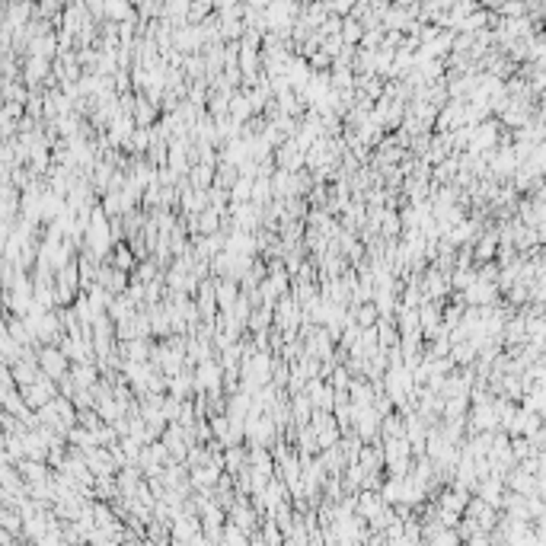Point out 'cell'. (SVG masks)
Instances as JSON below:
<instances>
[{
  "label": "cell",
  "mask_w": 546,
  "mask_h": 546,
  "mask_svg": "<svg viewBox=\"0 0 546 546\" xmlns=\"http://www.w3.org/2000/svg\"><path fill=\"white\" fill-rule=\"evenodd\" d=\"M383 505H387V502H383V496L377 492V489H361V492H358V514H364L367 521H371V517L377 514Z\"/></svg>",
  "instance_id": "cell-11"
},
{
  "label": "cell",
  "mask_w": 546,
  "mask_h": 546,
  "mask_svg": "<svg viewBox=\"0 0 546 546\" xmlns=\"http://www.w3.org/2000/svg\"><path fill=\"white\" fill-rule=\"evenodd\" d=\"M39 367H42L48 377L61 381V377H64V374L74 367V361L64 355L61 345H39Z\"/></svg>",
  "instance_id": "cell-1"
},
{
  "label": "cell",
  "mask_w": 546,
  "mask_h": 546,
  "mask_svg": "<svg viewBox=\"0 0 546 546\" xmlns=\"http://www.w3.org/2000/svg\"><path fill=\"white\" fill-rule=\"evenodd\" d=\"M157 102H151L147 96H141L137 100V106H135V122H137V128H153L157 125Z\"/></svg>",
  "instance_id": "cell-12"
},
{
  "label": "cell",
  "mask_w": 546,
  "mask_h": 546,
  "mask_svg": "<svg viewBox=\"0 0 546 546\" xmlns=\"http://www.w3.org/2000/svg\"><path fill=\"white\" fill-rule=\"evenodd\" d=\"M252 186H256V179L240 176V179L233 182V189H230V198L233 201H252Z\"/></svg>",
  "instance_id": "cell-18"
},
{
  "label": "cell",
  "mask_w": 546,
  "mask_h": 546,
  "mask_svg": "<svg viewBox=\"0 0 546 546\" xmlns=\"http://www.w3.org/2000/svg\"><path fill=\"white\" fill-rule=\"evenodd\" d=\"M275 163H278L281 170L297 172V170H303V166H307V153L301 151V144H297L294 137H287L281 147H275Z\"/></svg>",
  "instance_id": "cell-4"
},
{
  "label": "cell",
  "mask_w": 546,
  "mask_h": 546,
  "mask_svg": "<svg viewBox=\"0 0 546 546\" xmlns=\"http://www.w3.org/2000/svg\"><path fill=\"white\" fill-rule=\"evenodd\" d=\"M348 313H352V320L361 326V329H367V326H377V320H381V310H377V303H374V301L352 303V307H348Z\"/></svg>",
  "instance_id": "cell-10"
},
{
  "label": "cell",
  "mask_w": 546,
  "mask_h": 546,
  "mask_svg": "<svg viewBox=\"0 0 546 546\" xmlns=\"http://www.w3.org/2000/svg\"><path fill=\"white\" fill-rule=\"evenodd\" d=\"M402 217H400V211L396 208H390L387 205V211H383V221H381V237L383 240H400L402 237Z\"/></svg>",
  "instance_id": "cell-13"
},
{
  "label": "cell",
  "mask_w": 546,
  "mask_h": 546,
  "mask_svg": "<svg viewBox=\"0 0 546 546\" xmlns=\"http://www.w3.org/2000/svg\"><path fill=\"white\" fill-rule=\"evenodd\" d=\"M352 381H355V374L348 371V367H342V364H339L336 371H332V377H329V383L336 390H348V387H352Z\"/></svg>",
  "instance_id": "cell-20"
},
{
  "label": "cell",
  "mask_w": 546,
  "mask_h": 546,
  "mask_svg": "<svg viewBox=\"0 0 546 546\" xmlns=\"http://www.w3.org/2000/svg\"><path fill=\"white\" fill-rule=\"evenodd\" d=\"M345 42H358L361 39V26H355V22H345Z\"/></svg>",
  "instance_id": "cell-21"
},
{
  "label": "cell",
  "mask_w": 546,
  "mask_h": 546,
  "mask_svg": "<svg viewBox=\"0 0 546 546\" xmlns=\"http://www.w3.org/2000/svg\"><path fill=\"white\" fill-rule=\"evenodd\" d=\"M406 435V416L400 409L383 416V428H381V438H402Z\"/></svg>",
  "instance_id": "cell-16"
},
{
  "label": "cell",
  "mask_w": 546,
  "mask_h": 546,
  "mask_svg": "<svg viewBox=\"0 0 546 546\" xmlns=\"http://www.w3.org/2000/svg\"><path fill=\"white\" fill-rule=\"evenodd\" d=\"M106 262H112V266H115V268H122V272H135V268H137V252L131 250V243L118 240V243L112 246V252H109Z\"/></svg>",
  "instance_id": "cell-6"
},
{
  "label": "cell",
  "mask_w": 546,
  "mask_h": 546,
  "mask_svg": "<svg viewBox=\"0 0 546 546\" xmlns=\"http://www.w3.org/2000/svg\"><path fill=\"white\" fill-rule=\"evenodd\" d=\"M67 444L77 447V451H93V447H100V435H96L93 428H86V425H71V431H67Z\"/></svg>",
  "instance_id": "cell-7"
},
{
  "label": "cell",
  "mask_w": 546,
  "mask_h": 546,
  "mask_svg": "<svg viewBox=\"0 0 546 546\" xmlns=\"http://www.w3.org/2000/svg\"><path fill=\"white\" fill-rule=\"evenodd\" d=\"M217 230H224V211L208 205V208L198 214V233H217Z\"/></svg>",
  "instance_id": "cell-15"
},
{
  "label": "cell",
  "mask_w": 546,
  "mask_h": 546,
  "mask_svg": "<svg viewBox=\"0 0 546 546\" xmlns=\"http://www.w3.org/2000/svg\"><path fill=\"white\" fill-rule=\"evenodd\" d=\"M438 505L441 508H447V511H467V505H470V489L467 486H457L453 482V489H441L438 492Z\"/></svg>",
  "instance_id": "cell-5"
},
{
  "label": "cell",
  "mask_w": 546,
  "mask_h": 546,
  "mask_svg": "<svg viewBox=\"0 0 546 546\" xmlns=\"http://www.w3.org/2000/svg\"><path fill=\"white\" fill-rule=\"evenodd\" d=\"M214 176H217V163H192L186 179L195 189H211L214 186Z\"/></svg>",
  "instance_id": "cell-9"
},
{
  "label": "cell",
  "mask_w": 546,
  "mask_h": 546,
  "mask_svg": "<svg viewBox=\"0 0 546 546\" xmlns=\"http://www.w3.org/2000/svg\"><path fill=\"white\" fill-rule=\"evenodd\" d=\"M498 428H502V418H498L496 400L473 402V409H470V431H498Z\"/></svg>",
  "instance_id": "cell-3"
},
{
  "label": "cell",
  "mask_w": 546,
  "mask_h": 546,
  "mask_svg": "<svg viewBox=\"0 0 546 546\" xmlns=\"http://www.w3.org/2000/svg\"><path fill=\"white\" fill-rule=\"evenodd\" d=\"M45 74H48V64H45L42 57H32L26 64V74H22V77H26V83H39Z\"/></svg>",
  "instance_id": "cell-19"
},
{
  "label": "cell",
  "mask_w": 546,
  "mask_h": 546,
  "mask_svg": "<svg viewBox=\"0 0 546 546\" xmlns=\"http://www.w3.org/2000/svg\"><path fill=\"white\" fill-rule=\"evenodd\" d=\"M496 250H498V237H496V233H482V237H476V246H473L476 266H482V262H492Z\"/></svg>",
  "instance_id": "cell-14"
},
{
  "label": "cell",
  "mask_w": 546,
  "mask_h": 546,
  "mask_svg": "<svg viewBox=\"0 0 546 546\" xmlns=\"http://www.w3.org/2000/svg\"><path fill=\"white\" fill-rule=\"evenodd\" d=\"M252 112H256V109H252L250 96H233V100H230V115H233L237 122L246 125V122L252 118Z\"/></svg>",
  "instance_id": "cell-17"
},
{
  "label": "cell",
  "mask_w": 546,
  "mask_h": 546,
  "mask_svg": "<svg viewBox=\"0 0 546 546\" xmlns=\"http://www.w3.org/2000/svg\"><path fill=\"white\" fill-rule=\"evenodd\" d=\"M227 470L214 467V463H201V467H192V486L195 489H214L221 482V476Z\"/></svg>",
  "instance_id": "cell-8"
},
{
  "label": "cell",
  "mask_w": 546,
  "mask_h": 546,
  "mask_svg": "<svg viewBox=\"0 0 546 546\" xmlns=\"http://www.w3.org/2000/svg\"><path fill=\"white\" fill-rule=\"evenodd\" d=\"M195 383H198V393H221L224 390V364L221 358H208L195 364Z\"/></svg>",
  "instance_id": "cell-2"
}]
</instances>
